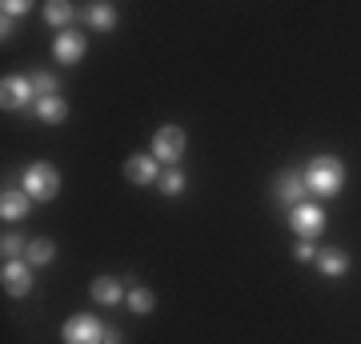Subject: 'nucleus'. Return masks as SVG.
<instances>
[{
	"instance_id": "1",
	"label": "nucleus",
	"mask_w": 361,
	"mask_h": 344,
	"mask_svg": "<svg viewBox=\"0 0 361 344\" xmlns=\"http://www.w3.org/2000/svg\"><path fill=\"white\" fill-rule=\"evenodd\" d=\"M301 177H305V189L313 196H337L341 184H345V168H341L337 156H313Z\"/></svg>"
},
{
	"instance_id": "2",
	"label": "nucleus",
	"mask_w": 361,
	"mask_h": 344,
	"mask_svg": "<svg viewBox=\"0 0 361 344\" xmlns=\"http://www.w3.org/2000/svg\"><path fill=\"white\" fill-rule=\"evenodd\" d=\"M20 189L32 196V200H52L56 192H61V172L52 165H44V160H37V165L25 168V177H20Z\"/></svg>"
},
{
	"instance_id": "3",
	"label": "nucleus",
	"mask_w": 361,
	"mask_h": 344,
	"mask_svg": "<svg viewBox=\"0 0 361 344\" xmlns=\"http://www.w3.org/2000/svg\"><path fill=\"white\" fill-rule=\"evenodd\" d=\"M153 156L161 160V165H177L180 156H185V128L177 125H165V128H157V136H153Z\"/></svg>"
},
{
	"instance_id": "4",
	"label": "nucleus",
	"mask_w": 361,
	"mask_h": 344,
	"mask_svg": "<svg viewBox=\"0 0 361 344\" xmlns=\"http://www.w3.org/2000/svg\"><path fill=\"white\" fill-rule=\"evenodd\" d=\"M289 224H293V232L301 236V241H313V236L325 229V208L313 204V200L297 204V208H289Z\"/></svg>"
},
{
	"instance_id": "5",
	"label": "nucleus",
	"mask_w": 361,
	"mask_h": 344,
	"mask_svg": "<svg viewBox=\"0 0 361 344\" xmlns=\"http://www.w3.org/2000/svg\"><path fill=\"white\" fill-rule=\"evenodd\" d=\"M61 336H65V344H104V324L89 312H80L61 329Z\"/></svg>"
},
{
	"instance_id": "6",
	"label": "nucleus",
	"mask_w": 361,
	"mask_h": 344,
	"mask_svg": "<svg viewBox=\"0 0 361 344\" xmlns=\"http://www.w3.org/2000/svg\"><path fill=\"white\" fill-rule=\"evenodd\" d=\"M0 104H4V108H25V104H37L32 77H4V84H0Z\"/></svg>"
},
{
	"instance_id": "7",
	"label": "nucleus",
	"mask_w": 361,
	"mask_h": 344,
	"mask_svg": "<svg viewBox=\"0 0 361 344\" xmlns=\"http://www.w3.org/2000/svg\"><path fill=\"white\" fill-rule=\"evenodd\" d=\"M0 281H4V293L8 296H28L32 293V265L28 260H4Z\"/></svg>"
},
{
	"instance_id": "8",
	"label": "nucleus",
	"mask_w": 361,
	"mask_h": 344,
	"mask_svg": "<svg viewBox=\"0 0 361 344\" xmlns=\"http://www.w3.org/2000/svg\"><path fill=\"white\" fill-rule=\"evenodd\" d=\"M125 177L133 180V184H157L161 180V160H157L153 153H137L125 160Z\"/></svg>"
},
{
	"instance_id": "9",
	"label": "nucleus",
	"mask_w": 361,
	"mask_h": 344,
	"mask_svg": "<svg viewBox=\"0 0 361 344\" xmlns=\"http://www.w3.org/2000/svg\"><path fill=\"white\" fill-rule=\"evenodd\" d=\"M52 56H56L61 64H77L80 56H85V37H80L77 28L56 32V40H52Z\"/></svg>"
},
{
	"instance_id": "10",
	"label": "nucleus",
	"mask_w": 361,
	"mask_h": 344,
	"mask_svg": "<svg viewBox=\"0 0 361 344\" xmlns=\"http://www.w3.org/2000/svg\"><path fill=\"white\" fill-rule=\"evenodd\" d=\"M277 200L281 204H289V208H297V204H305V177H301V172H281V177H277Z\"/></svg>"
},
{
	"instance_id": "11",
	"label": "nucleus",
	"mask_w": 361,
	"mask_h": 344,
	"mask_svg": "<svg viewBox=\"0 0 361 344\" xmlns=\"http://www.w3.org/2000/svg\"><path fill=\"white\" fill-rule=\"evenodd\" d=\"M32 208V196L25 189H4L0 192V217L4 220H25Z\"/></svg>"
},
{
	"instance_id": "12",
	"label": "nucleus",
	"mask_w": 361,
	"mask_h": 344,
	"mask_svg": "<svg viewBox=\"0 0 361 344\" xmlns=\"http://www.w3.org/2000/svg\"><path fill=\"white\" fill-rule=\"evenodd\" d=\"M92 300H97V305H121V300H125V284L121 281H109V276H101V281H92Z\"/></svg>"
},
{
	"instance_id": "13",
	"label": "nucleus",
	"mask_w": 361,
	"mask_h": 344,
	"mask_svg": "<svg viewBox=\"0 0 361 344\" xmlns=\"http://www.w3.org/2000/svg\"><path fill=\"white\" fill-rule=\"evenodd\" d=\"M32 108H37V120H44V125H61L68 116V104L61 101V96H40Z\"/></svg>"
},
{
	"instance_id": "14",
	"label": "nucleus",
	"mask_w": 361,
	"mask_h": 344,
	"mask_svg": "<svg viewBox=\"0 0 361 344\" xmlns=\"http://www.w3.org/2000/svg\"><path fill=\"white\" fill-rule=\"evenodd\" d=\"M313 265L322 268L325 276H341V272H345V268H349V256L341 253V248H322V253H317V260H313Z\"/></svg>"
},
{
	"instance_id": "15",
	"label": "nucleus",
	"mask_w": 361,
	"mask_h": 344,
	"mask_svg": "<svg viewBox=\"0 0 361 344\" xmlns=\"http://www.w3.org/2000/svg\"><path fill=\"white\" fill-rule=\"evenodd\" d=\"M89 25L97 28V32H113L116 28V8L113 4H101V0L89 4Z\"/></svg>"
},
{
	"instance_id": "16",
	"label": "nucleus",
	"mask_w": 361,
	"mask_h": 344,
	"mask_svg": "<svg viewBox=\"0 0 361 344\" xmlns=\"http://www.w3.org/2000/svg\"><path fill=\"white\" fill-rule=\"evenodd\" d=\"M44 20H49L56 32H65L68 20H73V4H65V0H49V4H44Z\"/></svg>"
},
{
	"instance_id": "17",
	"label": "nucleus",
	"mask_w": 361,
	"mask_h": 344,
	"mask_svg": "<svg viewBox=\"0 0 361 344\" xmlns=\"http://www.w3.org/2000/svg\"><path fill=\"white\" fill-rule=\"evenodd\" d=\"M125 305L133 308V312H137V317H149V312H153V293H149V288H141V284H133L129 288V296H125Z\"/></svg>"
},
{
	"instance_id": "18",
	"label": "nucleus",
	"mask_w": 361,
	"mask_h": 344,
	"mask_svg": "<svg viewBox=\"0 0 361 344\" xmlns=\"http://www.w3.org/2000/svg\"><path fill=\"white\" fill-rule=\"evenodd\" d=\"M52 256H56V244H52V241H32V244H28V253H25V260L37 268V265H49Z\"/></svg>"
},
{
	"instance_id": "19",
	"label": "nucleus",
	"mask_w": 361,
	"mask_h": 344,
	"mask_svg": "<svg viewBox=\"0 0 361 344\" xmlns=\"http://www.w3.org/2000/svg\"><path fill=\"white\" fill-rule=\"evenodd\" d=\"M157 189L165 192V196H180V192H185V172H180V168H169V172H161Z\"/></svg>"
},
{
	"instance_id": "20",
	"label": "nucleus",
	"mask_w": 361,
	"mask_h": 344,
	"mask_svg": "<svg viewBox=\"0 0 361 344\" xmlns=\"http://www.w3.org/2000/svg\"><path fill=\"white\" fill-rule=\"evenodd\" d=\"M32 89H37V101L40 96H56V77L52 72H32Z\"/></svg>"
},
{
	"instance_id": "21",
	"label": "nucleus",
	"mask_w": 361,
	"mask_h": 344,
	"mask_svg": "<svg viewBox=\"0 0 361 344\" xmlns=\"http://www.w3.org/2000/svg\"><path fill=\"white\" fill-rule=\"evenodd\" d=\"M0 253H4V260H20V253H28V244L13 232V236H4V241H0Z\"/></svg>"
},
{
	"instance_id": "22",
	"label": "nucleus",
	"mask_w": 361,
	"mask_h": 344,
	"mask_svg": "<svg viewBox=\"0 0 361 344\" xmlns=\"http://www.w3.org/2000/svg\"><path fill=\"white\" fill-rule=\"evenodd\" d=\"M293 253H297V260H317V253H322V248H317L313 241H301Z\"/></svg>"
},
{
	"instance_id": "23",
	"label": "nucleus",
	"mask_w": 361,
	"mask_h": 344,
	"mask_svg": "<svg viewBox=\"0 0 361 344\" xmlns=\"http://www.w3.org/2000/svg\"><path fill=\"white\" fill-rule=\"evenodd\" d=\"M20 13H28V0H4V20H13Z\"/></svg>"
}]
</instances>
